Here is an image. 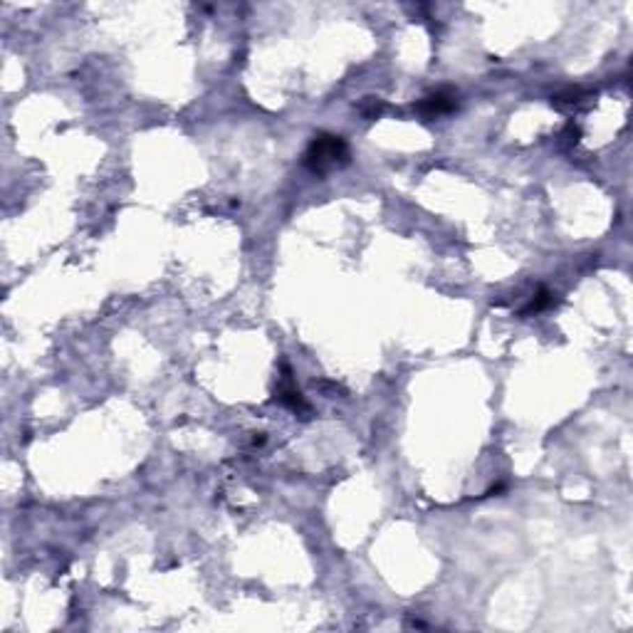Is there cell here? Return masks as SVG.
<instances>
[{
  "mask_svg": "<svg viewBox=\"0 0 633 633\" xmlns=\"http://www.w3.org/2000/svg\"><path fill=\"white\" fill-rule=\"evenodd\" d=\"M349 161V146L342 137L334 134H316L305 151V166L312 174H327L332 166Z\"/></svg>",
  "mask_w": 633,
  "mask_h": 633,
  "instance_id": "obj_1",
  "label": "cell"
},
{
  "mask_svg": "<svg viewBox=\"0 0 633 633\" xmlns=\"http://www.w3.org/2000/svg\"><path fill=\"white\" fill-rule=\"evenodd\" d=\"M455 94L453 92H436V94H428L423 97L418 104H415V112L426 119H433V116H441L448 114V112L455 109Z\"/></svg>",
  "mask_w": 633,
  "mask_h": 633,
  "instance_id": "obj_2",
  "label": "cell"
},
{
  "mask_svg": "<svg viewBox=\"0 0 633 633\" xmlns=\"http://www.w3.org/2000/svg\"><path fill=\"white\" fill-rule=\"evenodd\" d=\"M551 302H554V295H551L549 289H544V287H542L540 292H537V295H535V300H532L530 305H527V307H524V310H522V314H530V312H542V310H544V307H549Z\"/></svg>",
  "mask_w": 633,
  "mask_h": 633,
  "instance_id": "obj_3",
  "label": "cell"
},
{
  "mask_svg": "<svg viewBox=\"0 0 633 633\" xmlns=\"http://www.w3.org/2000/svg\"><path fill=\"white\" fill-rule=\"evenodd\" d=\"M359 112L366 116V119H376V116L383 112V102H381V99L366 97V102L359 104Z\"/></svg>",
  "mask_w": 633,
  "mask_h": 633,
  "instance_id": "obj_4",
  "label": "cell"
}]
</instances>
